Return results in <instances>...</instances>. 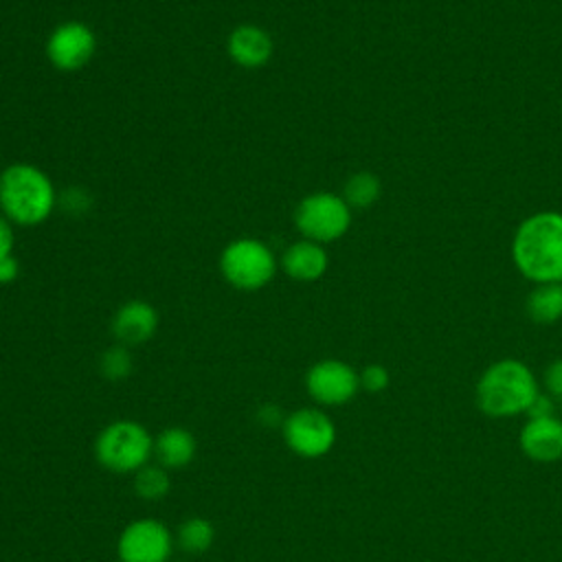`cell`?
<instances>
[{
  "label": "cell",
  "mask_w": 562,
  "mask_h": 562,
  "mask_svg": "<svg viewBox=\"0 0 562 562\" xmlns=\"http://www.w3.org/2000/svg\"><path fill=\"white\" fill-rule=\"evenodd\" d=\"M220 270L233 288L252 292L274 277V257L259 239L241 237L222 250Z\"/></svg>",
  "instance_id": "obj_5"
},
{
  "label": "cell",
  "mask_w": 562,
  "mask_h": 562,
  "mask_svg": "<svg viewBox=\"0 0 562 562\" xmlns=\"http://www.w3.org/2000/svg\"><path fill=\"white\" fill-rule=\"evenodd\" d=\"M228 57L241 68H259L268 64L272 55V40L270 35L255 24H241L231 31L228 42Z\"/></svg>",
  "instance_id": "obj_13"
},
{
  "label": "cell",
  "mask_w": 562,
  "mask_h": 562,
  "mask_svg": "<svg viewBox=\"0 0 562 562\" xmlns=\"http://www.w3.org/2000/svg\"><path fill=\"white\" fill-rule=\"evenodd\" d=\"M257 419H259L261 426L281 428L283 422H285V415H283V411L277 404H261L259 411H257Z\"/></svg>",
  "instance_id": "obj_24"
},
{
  "label": "cell",
  "mask_w": 562,
  "mask_h": 562,
  "mask_svg": "<svg viewBox=\"0 0 562 562\" xmlns=\"http://www.w3.org/2000/svg\"><path fill=\"white\" fill-rule=\"evenodd\" d=\"M18 272H20V266H18V259L13 255L0 259V283L15 281Z\"/></svg>",
  "instance_id": "obj_27"
},
{
  "label": "cell",
  "mask_w": 562,
  "mask_h": 562,
  "mask_svg": "<svg viewBox=\"0 0 562 562\" xmlns=\"http://www.w3.org/2000/svg\"><path fill=\"white\" fill-rule=\"evenodd\" d=\"M90 195L86 189H79V187H70L61 193V206L72 213V215H83L88 209H90Z\"/></svg>",
  "instance_id": "obj_22"
},
{
  "label": "cell",
  "mask_w": 562,
  "mask_h": 562,
  "mask_svg": "<svg viewBox=\"0 0 562 562\" xmlns=\"http://www.w3.org/2000/svg\"><path fill=\"white\" fill-rule=\"evenodd\" d=\"M171 490L169 470L158 463H147L138 472H134V492L138 498L156 503L162 501Z\"/></svg>",
  "instance_id": "obj_18"
},
{
  "label": "cell",
  "mask_w": 562,
  "mask_h": 562,
  "mask_svg": "<svg viewBox=\"0 0 562 562\" xmlns=\"http://www.w3.org/2000/svg\"><path fill=\"white\" fill-rule=\"evenodd\" d=\"M538 395V382L520 360H498L490 364L476 384V404L490 417H512L527 413Z\"/></svg>",
  "instance_id": "obj_2"
},
{
  "label": "cell",
  "mask_w": 562,
  "mask_h": 562,
  "mask_svg": "<svg viewBox=\"0 0 562 562\" xmlns=\"http://www.w3.org/2000/svg\"><path fill=\"white\" fill-rule=\"evenodd\" d=\"M527 314L540 325L562 318V283H538L527 296Z\"/></svg>",
  "instance_id": "obj_16"
},
{
  "label": "cell",
  "mask_w": 562,
  "mask_h": 562,
  "mask_svg": "<svg viewBox=\"0 0 562 562\" xmlns=\"http://www.w3.org/2000/svg\"><path fill=\"white\" fill-rule=\"evenodd\" d=\"M544 389L553 400H562V358L553 360L544 371Z\"/></svg>",
  "instance_id": "obj_23"
},
{
  "label": "cell",
  "mask_w": 562,
  "mask_h": 562,
  "mask_svg": "<svg viewBox=\"0 0 562 562\" xmlns=\"http://www.w3.org/2000/svg\"><path fill=\"white\" fill-rule=\"evenodd\" d=\"M380 191H382V187H380L378 176H373L369 171H358L345 182L342 200L347 202L349 209H369L378 202Z\"/></svg>",
  "instance_id": "obj_19"
},
{
  "label": "cell",
  "mask_w": 562,
  "mask_h": 562,
  "mask_svg": "<svg viewBox=\"0 0 562 562\" xmlns=\"http://www.w3.org/2000/svg\"><path fill=\"white\" fill-rule=\"evenodd\" d=\"M13 250V231L7 217L0 215V259L9 257Z\"/></svg>",
  "instance_id": "obj_26"
},
{
  "label": "cell",
  "mask_w": 562,
  "mask_h": 562,
  "mask_svg": "<svg viewBox=\"0 0 562 562\" xmlns=\"http://www.w3.org/2000/svg\"><path fill=\"white\" fill-rule=\"evenodd\" d=\"M281 435L285 446L303 459H321L336 443V426L331 417L316 406L296 408L285 415Z\"/></svg>",
  "instance_id": "obj_7"
},
{
  "label": "cell",
  "mask_w": 562,
  "mask_h": 562,
  "mask_svg": "<svg viewBox=\"0 0 562 562\" xmlns=\"http://www.w3.org/2000/svg\"><path fill=\"white\" fill-rule=\"evenodd\" d=\"M520 450L538 463L562 459V422L558 417L529 419L520 430Z\"/></svg>",
  "instance_id": "obj_12"
},
{
  "label": "cell",
  "mask_w": 562,
  "mask_h": 562,
  "mask_svg": "<svg viewBox=\"0 0 562 562\" xmlns=\"http://www.w3.org/2000/svg\"><path fill=\"white\" fill-rule=\"evenodd\" d=\"M514 263L536 283H562V213L529 215L512 241Z\"/></svg>",
  "instance_id": "obj_1"
},
{
  "label": "cell",
  "mask_w": 562,
  "mask_h": 562,
  "mask_svg": "<svg viewBox=\"0 0 562 562\" xmlns=\"http://www.w3.org/2000/svg\"><path fill=\"white\" fill-rule=\"evenodd\" d=\"M281 263L288 277L296 281H316L327 270V252L323 244H316L312 239H301V241H294L283 252Z\"/></svg>",
  "instance_id": "obj_15"
},
{
  "label": "cell",
  "mask_w": 562,
  "mask_h": 562,
  "mask_svg": "<svg viewBox=\"0 0 562 562\" xmlns=\"http://www.w3.org/2000/svg\"><path fill=\"white\" fill-rule=\"evenodd\" d=\"M305 389L321 406H342L360 391V373L342 360H321L307 369Z\"/></svg>",
  "instance_id": "obj_9"
},
{
  "label": "cell",
  "mask_w": 562,
  "mask_h": 562,
  "mask_svg": "<svg viewBox=\"0 0 562 562\" xmlns=\"http://www.w3.org/2000/svg\"><path fill=\"white\" fill-rule=\"evenodd\" d=\"M215 542V527L209 518L191 516L178 525L176 544L187 553H204Z\"/></svg>",
  "instance_id": "obj_17"
},
{
  "label": "cell",
  "mask_w": 562,
  "mask_h": 562,
  "mask_svg": "<svg viewBox=\"0 0 562 562\" xmlns=\"http://www.w3.org/2000/svg\"><path fill=\"white\" fill-rule=\"evenodd\" d=\"M294 222L305 239L327 244L347 233L351 224V209L340 195L321 191L299 202Z\"/></svg>",
  "instance_id": "obj_6"
},
{
  "label": "cell",
  "mask_w": 562,
  "mask_h": 562,
  "mask_svg": "<svg viewBox=\"0 0 562 562\" xmlns=\"http://www.w3.org/2000/svg\"><path fill=\"white\" fill-rule=\"evenodd\" d=\"M132 369H134V360H132L130 347H125L121 342L108 347L99 358V371L110 382L125 380L132 373Z\"/></svg>",
  "instance_id": "obj_20"
},
{
  "label": "cell",
  "mask_w": 562,
  "mask_h": 562,
  "mask_svg": "<svg viewBox=\"0 0 562 562\" xmlns=\"http://www.w3.org/2000/svg\"><path fill=\"white\" fill-rule=\"evenodd\" d=\"M94 50H97V37L92 29L77 20L57 24L46 40L48 61L57 70H66V72L83 68L92 59Z\"/></svg>",
  "instance_id": "obj_10"
},
{
  "label": "cell",
  "mask_w": 562,
  "mask_h": 562,
  "mask_svg": "<svg viewBox=\"0 0 562 562\" xmlns=\"http://www.w3.org/2000/svg\"><path fill=\"white\" fill-rule=\"evenodd\" d=\"M0 206L7 220L35 226L44 222L55 206L53 182L35 165H11L0 173Z\"/></svg>",
  "instance_id": "obj_3"
},
{
  "label": "cell",
  "mask_w": 562,
  "mask_h": 562,
  "mask_svg": "<svg viewBox=\"0 0 562 562\" xmlns=\"http://www.w3.org/2000/svg\"><path fill=\"white\" fill-rule=\"evenodd\" d=\"M529 419H540V417H555V406H553V397L551 395H542L538 393L536 400L531 402V406L527 408Z\"/></svg>",
  "instance_id": "obj_25"
},
{
  "label": "cell",
  "mask_w": 562,
  "mask_h": 562,
  "mask_svg": "<svg viewBox=\"0 0 562 562\" xmlns=\"http://www.w3.org/2000/svg\"><path fill=\"white\" fill-rule=\"evenodd\" d=\"M158 329V312L147 301H127L112 316V334L125 347L147 342Z\"/></svg>",
  "instance_id": "obj_11"
},
{
  "label": "cell",
  "mask_w": 562,
  "mask_h": 562,
  "mask_svg": "<svg viewBox=\"0 0 562 562\" xmlns=\"http://www.w3.org/2000/svg\"><path fill=\"white\" fill-rule=\"evenodd\" d=\"M176 536L158 518H136L123 527L116 540L121 562H169Z\"/></svg>",
  "instance_id": "obj_8"
},
{
  "label": "cell",
  "mask_w": 562,
  "mask_h": 562,
  "mask_svg": "<svg viewBox=\"0 0 562 562\" xmlns=\"http://www.w3.org/2000/svg\"><path fill=\"white\" fill-rule=\"evenodd\" d=\"M94 457L114 474H134L154 457V437L140 422L114 419L97 435Z\"/></svg>",
  "instance_id": "obj_4"
},
{
  "label": "cell",
  "mask_w": 562,
  "mask_h": 562,
  "mask_svg": "<svg viewBox=\"0 0 562 562\" xmlns=\"http://www.w3.org/2000/svg\"><path fill=\"white\" fill-rule=\"evenodd\" d=\"M198 439L182 426H169L154 437L156 463L167 470H180L195 459Z\"/></svg>",
  "instance_id": "obj_14"
},
{
  "label": "cell",
  "mask_w": 562,
  "mask_h": 562,
  "mask_svg": "<svg viewBox=\"0 0 562 562\" xmlns=\"http://www.w3.org/2000/svg\"><path fill=\"white\" fill-rule=\"evenodd\" d=\"M389 386V371L382 364H369L360 371V389L369 393H380Z\"/></svg>",
  "instance_id": "obj_21"
}]
</instances>
